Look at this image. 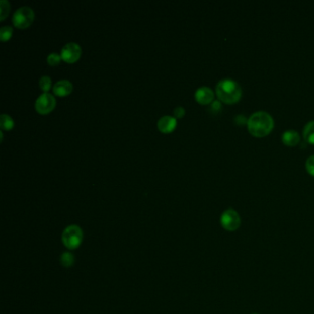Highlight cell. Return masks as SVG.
Wrapping results in <instances>:
<instances>
[{"mask_svg":"<svg viewBox=\"0 0 314 314\" xmlns=\"http://www.w3.org/2000/svg\"><path fill=\"white\" fill-rule=\"evenodd\" d=\"M247 126L252 135L256 137H262L268 135L273 130L274 120L268 113L259 111L250 116Z\"/></svg>","mask_w":314,"mask_h":314,"instance_id":"cell-1","label":"cell"},{"mask_svg":"<svg viewBox=\"0 0 314 314\" xmlns=\"http://www.w3.org/2000/svg\"><path fill=\"white\" fill-rule=\"evenodd\" d=\"M216 92L218 99L223 103L232 104L242 97V88L233 80L226 78L217 83Z\"/></svg>","mask_w":314,"mask_h":314,"instance_id":"cell-2","label":"cell"},{"mask_svg":"<svg viewBox=\"0 0 314 314\" xmlns=\"http://www.w3.org/2000/svg\"><path fill=\"white\" fill-rule=\"evenodd\" d=\"M83 241L82 227L76 225H70L65 227L62 233V242L67 249L76 250L81 246Z\"/></svg>","mask_w":314,"mask_h":314,"instance_id":"cell-3","label":"cell"},{"mask_svg":"<svg viewBox=\"0 0 314 314\" xmlns=\"http://www.w3.org/2000/svg\"><path fill=\"white\" fill-rule=\"evenodd\" d=\"M34 20V12L30 7H21L17 10L13 17H12V22L15 27L19 29H26L32 23Z\"/></svg>","mask_w":314,"mask_h":314,"instance_id":"cell-4","label":"cell"},{"mask_svg":"<svg viewBox=\"0 0 314 314\" xmlns=\"http://www.w3.org/2000/svg\"><path fill=\"white\" fill-rule=\"evenodd\" d=\"M220 223L224 229L227 231H235L241 226V217L234 209H227L223 212L220 217Z\"/></svg>","mask_w":314,"mask_h":314,"instance_id":"cell-5","label":"cell"},{"mask_svg":"<svg viewBox=\"0 0 314 314\" xmlns=\"http://www.w3.org/2000/svg\"><path fill=\"white\" fill-rule=\"evenodd\" d=\"M55 104H56L55 98L48 92L47 93L44 92L37 98L35 102V110L39 114H47L54 110Z\"/></svg>","mask_w":314,"mask_h":314,"instance_id":"cell-6","label":"cell"},{"mask_svg":"<svg viewBox=\"0 0 314 314\" xmlns=\"http://www.w3.org/2000/svg\"><path fill=\"white\" fill-rule=\"evenodd\" d=\"M82 49L76 43H68L61 50V57L66 63H75L81 58Z\"/></svg>","mask_w":314,"mask_h":314,"instance_id":"cell-7","label":"cell"},{"mask_svg":"<svg viewBox=\"0 0 314 314\" xmlns=\"http://www.w3.org/2000/svg\"><path fill=\"white\" fill-rule=\"evenodd\" d=\"M176 125H177V120L174 116H170V115L163 116L158 122L159 130L164 134L172 133L175 129Z\"/></svg>","mask_w":314,"mask_h":314,"instance_id":"cell-8","label":"cell"},{"mask_svg":"<svg viewBox=\"0 0 314 314\" xmlns=\"http://www.w3.org/2000/svg\"><path fill=\"white\" fill-rule=\"evenodd\" d=\"M73 91V85L67 80H62L56 82L53 87V92L56 96L65 97L69 95Z\"/></svg>","mask_w":314,"mask_h":314,"instance_id":"cell-9","label":"cell"},{"mask_svg":"<svg viewBox=\"0 0 314 314\" xmlns=\"http://www.w3.org/2000/svg\"><path fill=\"white\" fill-rule=\"evenodd\" d=\"M195 96L200 104H208L214 100V92L210 88L201 87L195 92Z\"/></svg>","mask_w":314,"mask_h":314,"instance_id":"cell-10","label":"cell"},{"mask_svg":"<svg viewBox=\"0 0 314 314\" xmlns=\"http://www.w3.org/2000/svg\"><path fill=\"white\" fill-rule=\"evenodd\" d=\"M300 140L298 132L295 130H287L282 135V141L285 145L289 146H296Z\"/></svg>","mask_w":314,"mask_h":314,"instance_id":"cell-11","label":"cell"},{"mask_svg":"<svg viewBox=\"0 0 314 314\" xmlns=\"http://www.w3.org/2000/svg\"><path fill=\"white\" fill-rule=\"evenodd\" d=\"M303 136L305 140L308 141L310 144H314V121H310L305 125Z\"/></svg>","mask_w":314,"mask_h":314,"instance_id":"cell-12","label":"cell"},{"mask_svg":"<svg viewBox=\"0 0 314 314\" xmlns=\"http://www.w3.org/2000/svg\"><path fill=\"white\" fill-rule=\"evenodd\" d=\"M0 127L2 130H11L14 127V121L8 114H2L0 116Z\"/></svg>","mask_w":314,"mask_h":314,"instance_id":"cell-13","label":"cell"},{"mask_svg":"<svg viewBox=\"0 0 314 314\" xmlns=\"http://www.w3.org/2000/svg\"><path fill=\"white\" fill-rule=\"evenodd\" d=\"M61 264L64 267H70L74 265L75 263V256L72 255L69 252H65L63 255L60 257Z\"/></svg>","mask_w":314,"mask_h":314,"instance_id":"cell-14","label":"cell"},{"mask_svg":"<svg viewBox=\"0 0 314 314\" xmlns=\"http://www.w3.org/2000/svg\"><path fill=\"white\" fill-rule=\"evenodd\" d=\"M11 11V5L7 0L0 1V20H5Z\"/></svg>","mask_w":314,"mask_h":314,"instance_id":"cell-15","label":"cell"},{"mask_svg":"<svg viewBox=\"0 0 314 314\" xmlns=\"http://www.w3.org/2000/svg\"><path fill=\"white\" fill-rule=\"evenodd\" d=\"M39 85L44 93H47L52 88V80L48 76H42L39 82Z\"/></svg>","mask_w":314,"mask_h":314,"instance_id":"cell-16","label":"cell"},{"mask_svg":"<svg viewBox=\"0 0 314 314\" xmlns=\"http://www.w3.org/2000/svg\"><path fill=\"white\" fill-rule=\"evenodd\" d=\"M12 33H13V29L11 26H4V27L0 29V39L1 41L6 42V41H9L12 36Z\"/></svg>","mask_w":314,"mask_h":314,"instance_id":"cell-17","label":"cell"},{"mask_svg":"<svg viewBox=\"0 0 314 314\" xmlns=\"http://www.w3.org/2000/svg\"><path fill=\"white\" fill-rule=\"evenodd\" d=\"M61 60H62L61 55L53 53V54H49L48 57H47V63L51 66H55V65H59Z\"/></svg>","mask_w":314,"mask_h":314,"instance_id":"cell-18","label":"cell"},{"mask_svg":"<svg viewBox=\"0 0 314 314\" xmlns=\"http://www.w3.org/2000/svg\"><path fill=\"white\" fill-rule=\"evenodd\" d=\"M306 169L308 171L310 175L314 176V155L310 156V157L307 160L306 162Z\"/></svg>","mask_w":314,"mask_h":314,"instance_id":"cell-19","label":"cell"},{"mask_svg":"<svg viewBox=\"0 0 314 314\" xmlns=\"http://www.w3.org/2000/svg\"><path fill=\"white\" fill-rule=\"evenodd\" d=\"M174 117L177 118V119H181L184 117V114H185V110L183 107H176L174 109Z\"/></svg>","mask_w":314,"mask_h":314,"instance_id":"cell-20","label":"cell"},{"mask_svg":"<svg viewBox=\"0 0 314 314\" xmlns=\"http://www.w3.org/2000/svg\"><path fill=\"white\" fill-rule=\"evenodd\" d=\"M255 314H256V313H255Z\"/></svg>","mask_w":314,"mask_h":314,"instance_id":"cell-21","label":"cell"}]
</instances>
